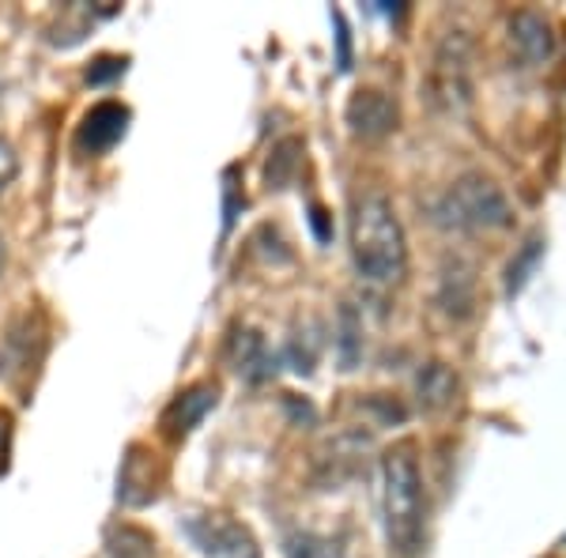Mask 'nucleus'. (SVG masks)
Returning a JSON list of instances; mask_svg holds the SVG:
<instances>
[{
  "instance_id": "nucleus-1",
  "label": "nucleus",
  "mask_w": 566,
  "mask_h": 558,
  "mask_svg": "<svg viewBox=\"0 0 566 558\" xmlns=\"http://www.w3.org/2000/svg\"><path fill=\"white\" fill-rule=\"evenodd\" d=\"M381 525L397 558H416L427 528V494L416 442H397L381 453Z\"/></svg>"
},
{
  "instance_id": "nucleus-2",
  "label": "nucleus",
  "mask_w": 566,
  "mask_h": 558,
  "mask_svg": "<svg viewBox=\"0 0 566 558\" xmlns=\"http://www.w3.org/2000/svg\"><path fill=\"white\" fill-rule=\"evenodd\" d=\"M352 261L370 283H400L408 272V242L397 208L386 193H367L355 200L348 223Z\"/></svg>"
},
{
  "instance_id": "nucleus-3",
  "label": "nucleus",
  "mask_w": 566,
  "mask_h": 558,
  "mask_svg": "<svg viewBox=\"0 0 566 558\" xmlns=\"http://www.w3.org/2000/svg\"><path fill=\"white\" fill-rule=\"evenodd\" d=\"M434 223L446 231H506L514 223V204L502 186L488 173H461L442 197L434 200Z\"/></svg>"
},
{
  "instance_id": "nucleus-4",
  "label": "nucleus",
  "mask_w": 566,
  "mask_h": 558,
  "mask_svg": "<svg viewBox=\"0 0 566 558\" xmlns=\"http://www.w3.org/2000/svg\"><path fill=\"white\" fill-rule=\"evenodd\" d=\"M476 65V45H472L469 31L453 27L446 31L434 45L431 69H427V91H431V103L442 114H464L472 106V69Z\"/></svg>"
},
{
  "instance_id": "nucleus-5",
  "label": "nucleus",
  "mask_w": 566,
  "mask_h": 558,
  "mask_svg": "<svg viewBox=\"0 0 566 558\" xmlns=\"http://www.w3.org/2000/svg\"><path fill=\"white\" fill-rule=\"evenodd\" d=\"M45 336H50V328H45V317L39 309H23V314L4 328V336H0V378H4L8 386L23 389L27 378L39 370V362L45 355Z\"/></svg>"
},
{
  "instance_id": "nucleus-6",
  "label": "nucleus",
  "mask_w": 566,
  "mask_h": 558,
  "mask_svg": "<svg viewBox=\"0 0 566 558\" xmlns=\"http://www.w3.org/2000/svg\"><path fill=\"white\" fill-rule=\"evenodd\" d=\"M181 528L208 558H261L258 536L227 514H189Z\"/></svg>"
},
{
  "instance_id": "nucleus-7",
  "label": "nucleus",
  "mask_w": 566,
  "mask_h": 558,
  "mask_svg": "<svg viewBox=\"0 0 566 558\" xmlns=\"http://www.w3.org/2000/svg\"><path fill=\"white\" fill-rule=\"evenodd\" d=\"M344 122H348V129L359 136V140H386L400 125V106L386 91L359 87L348 98V106H344Z\"/></svg>"
},
{
  "instance_id": "nucleus-8",
  "label": "nucleus",
  "mask_w": 566,
  "mask_h": 558,
  "mask_svg": "<svg viewBox=\"0 0 566 558\" xmlns=\"http://www.w3.org/2000/svg\"><path fill=\"white\" fill-rule=\"evenodd\" d=\"M476 302H480L476 264L464 257H446L442 269H438V306H442V314L453 317V322H469L476 314Z\"/></svg>"
},
{
  "instance_id": "nucleus-9",
  "label": "nucleus",
  "mask_w": 566,
  "mask_h": 558,
  "mask_svg": "<svg viewBox=\"0 0 566 558\" xmlns=\"http://www.w3.org/2000/svg\"><path fill=\"white\" fill-rule=\"evenodd\" d=\"M159 491V464L148 445L133 442L122 456V468H117V502L129 509L148 506Z\"/></svg>"
},
{
  "instance_id": "nucleus-10",
  "label": "nucleus",
  "mask_w": 566,
  "mask_h": 558,
  "mask_svg": "<svg viewBox=\"0 0 566 558\" xmlns=\"http://www.w3.org/2000/svg\"><path fill=\"white\" fill-rule=\"evenodd\" d=\"M129 106L122 103H98L91 106L84 117H80V129H76V151L80 155H106L129 133Z\"/></svg>"
},
{
  "instance_id": "nucleus-11",
  "label": "nucleus",
  "mask_w": 566,
  "mask_h": 558,
  "mask_svg": "<svg viewBox=\"0 0 566 558\" xmlns=\"http://www.w3.org/2000/svg\"><path fill=\"white\" fill-rule=\"evenodd\" d=\"M223 355H227V362H231V370L239 373V378L253 381V386H261V381H269L272 373H276V355L269 351L261 333H253V328H245V325L231 328Z\"/></svg>"
},
{
  "instance_id": "nucleus-12",
  "label": "nucleus",
  "mask_w": 566,
  "mask_h": 558,
  "mask_svg": "<svg viewBox=\"0 0 566 558\" xmlns=\"http://www.w3.org/2000/svg\"><path fill=\"white\" fill-rule=\"evenodd\" d=\"M216 400H219V389L212 386V381H200V386H189L186 392H178V397L170 400V404L163 408V415H159L163 434L175 438V442H178V438H186L189 430L200 427V419L216 408Z\"/></svg>"
},
{
  "instance_id": "nucleus-13",
  "label": "nucleus",
  "mask_w": 566,
  "mask_h": 558,
  "mask_svg": "<svg viewBox=\"0 0 566 558\" xmlns=\"http://www.w3.org/2000/svg\"><path fill=\"white\" fill-rule=\"evenodd\" d=\"M510 45H514V53L525 65H544V61L555 57L552 23L533 8H522V12L510 15Z\"/></svg>"
},
{
  "instance_id": "nucleus-14",
  "label": "nucleus",
  "mask_w": 566,
  "mask_h": 558,
  "mask_svg": "<svg viewBox=\"0 0 566 558\" xmlns=\"http://www.w3.org/2000/svg\"><path fill=\"white\" fill-rule=\"evenodd\" d=\"M416 392L419 404L427 411H442L453 404V392H458V373L446 362H427L423 370L416 373Z\"/></svg>"
},
{
  "instance_id": "nucleus-15",
  "label": "nucleus",
  "mask_w": 566,
  "mask_h": 558,
  "mask_svg": "<svg viewBox=\"0 0 566 558\" xmlns=\"http://www.w3.org/2000/svg\"><path fill=\"white\" fill-rule=\"evenodd\" d=\"M106 558H155V536L136 525H114L106 533Z\"/></svg>"
},
{
  "instance_id": "nucleus-16",
  "label": "nucleus",
  "mask_w": 566,
  "mask_h": 558,
  "mask_svg": "<svg viewBox=\"0 0 566 558\" xmlns=\"http://www.w3.org/2000/svg\"><path fill=\"white\" fill-rule=\"evenodd\" d=\"M303 151V144L298 140H283L276 144V151H272V162H269V189H283L291 181V173L298 167V155Z\"/></svg>"
},
{
  "instance_id": "nucleus-17",
  "label": "nucleus",
  "mask_w": 566,
  "mask_h": 558,
  "mask_svg": "<svg viewBox=\"0 0 566 558\" xmlns=\"http://www.w3.org/2000/svg\"><path fill=\"white\" fill-rule=\"evenodd\" d=\"M541 238H528L525 242V250L517 253L514 261H510V269H506V295H514V291H522L525 287V280H528V272L536 269V261H541Z\"/></svg>"
},
{
  "instance_id": "nucleus-18",
  "label": "nucleus",
  "mask_w": 566,
  "mask_h": 558,
  "mask_svg": "<svg viewBox=\"0 0 566 558\" xmlns=\"http://www.w3.org/2000/svg\"><path fill=\"white\" fill-rule=\"evenodd\" d=\"M359 317H355L352 306L340 309V340H336V347H340V359H344V370H352L355 359H359L363 351V340H359Z\"/></svg>"
},
{
  "instance_id": "nucleus-19",
  "label": "nucleus",
  "mask_w": 566,
  "mask_h": 558,
  "mask_svg": "<svg viewBox=\"0 0 566 558\" xmlns=\"http://www.w3.org/2000/svg\"><path fill=\"white\" fill-rule=\"evenodd\" d=\"M125 69H129V57L103 53V57H95V65L87 69V84L91 87H106V84H114V80H122Z\"/></svg>"
},
{
  "instance_id": "nucleus-20",
  "label": "nucleus",
  "mask_w": 566,
  "mask_h": 558,
  "mask_svg": "<svg viewBox=\"0 0 566 558\" xmlns=\"http://www.w3.org/2000/svg\"><path fill=\"white\" fill-rule=\"evenodd\" d=\"M317 351H322V336H306V340H303V333H298V336H291L287 359H291V366H295L298 373H310V370H314V362H317Z\"/></svg>"
},
{
  "instance_id": "nucleus-21",
  "label": "nucleus",
  "mask_w": 566,
  "mask_h": 558,
  "mask_svg": "<svg viewBox=\"0 0 566 558\" xmlns=\"http://www.w3.org/2000/svg\"><path fill=\"white\" fill-rule=\"evenodd\" d=\"M291 558H344V551L333 544V539L298 536L295 544H291Z\"/></svg>"
},
{
  "instance_id": "nucleus-22",
  "label": "nucleus",
  "mask_w": 566,
  "mask_h": 558,
  "mask_svg": "<svg viewBox=\"0 0 566 558\" xmlns=\"http://www.w3.org/2000/svg\"><path fill=\"white\" fill-rule=\"evenodd\" d=\"M15 173H20V155H15L12 140H4V136H0V193L12 186Z\"/></svg>"
},
{
  "instance_id": "nucleus-23",
  "label": "nucleus",
  "mask_w": 566,
  "mask_h": 558,
  "mask_svg": "<svg viewBox=\"0 0 566 558\" xmlns=\"http://www.w3.org/2000/svg\"><path fill=\"white\" fill-rule=\"evenodd\" d=\"M310 223H314V231H317V238H322V242H328V238H333V227H328V219H325V208H310Z\"/></svg>"
},
{
  "instance_id": "nucleus-24",
  "label": "nucleus",
  "mask_w": 566,
  "mask_h": 558,
  "mask_svg": "<svg viewBox=\"0 0 566 558\" xmlns=\"http://www.w3.org/2000/svg\"><path fill=\"white\" fill-rule=\"evenodd\" d=\"M8 427H12V419H8V415H0V472H4V456H8V434H12V430H8Z\"/></svg>"
},
{
  "instance_id": "nucleus-25",
  "label": "nucleus",
  "mask_w": 566,
  "mask_h": 558,
  "mask_svg": "<svg viewBox=\"0 0 566 558\" xmlns=\"http://www.w3.org/2000/svg\"><path fill=\"white\" fill-rule=\"evenodd\" d=\"M0 269H4V238H0Z\"/></svg>"
},
{
  "instance_id": "nucleus-26",
  "label": "nucleus",
  "mask_w": 566,
  "mask_h": 558,
  "mask_svg": "<svg viewBox=\"0 0 566 558\" xmlns=\"http://www.w3.org/2000/svg\"><path fill=\"white\" fill-rule=\"evenodd\" d=\"M0 106H4V76H0Z\"/></svg>"
}]
</instances>
